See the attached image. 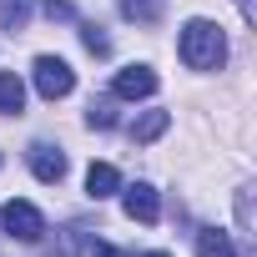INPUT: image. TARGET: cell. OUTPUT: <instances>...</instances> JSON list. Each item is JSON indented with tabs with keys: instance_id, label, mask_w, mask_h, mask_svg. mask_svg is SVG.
<instances>
[{
	"instance_id": "cell-1",
	"label": "cell",
	"mask_w": 257,
	"mask_h": 257,
	"mask_svg": "<svg viewBox=\"0 0 257 257\" xmlns=\"http://www.w3.org/2000/svg\"><path fill=\"white\" fill-rule=\"evenodd\" d=\"M182 61L192 71H222L227 61V36L212 21H187L182 26Z\"/></svg>"
},
{
	"instance_id": "cell-2",
	"label": "cell",
	"mask_w": 257,
	"mask_h": 257,
	"mask_svg": "<svg viewBox=\"0 0 257 257\" xmlns=\"http://www.w3.org/2000/svg\"><path fill=\"white\" fill-rule=\"evenodd\" d=\"M36 91L46 96V101H61V96H71L76 91V71L61 61V56H36Z\"/></svg>"
},
{
	"instance_id": "cell-3",
	"label": "cell",
	"mask_w": 257,
	"mask_h": 257,
	"mask_svg": "<svg viewBox=\"0 0 257 257\" xmlns=\"http://www.w3.org/2000/svg\"><path fill=\"white\" fill-rule=\"evenodd\" d=\"M0 222H6V232L21 237V242H41L46 237V217L31 202H6V207H0Z\"/></svg>"
},
{
	"instance_id": "cell-4",
	"label": "cell",
	"mask_w": 257,
	"mask_h": 257,
	"mask_svg": "<svg viewBox=\"0 0 257 257\" xmlns=\"http://www.w3.org/2000/svg\"><path fill=\"white\" fill-rule=\"evenodd\" d=\"M121 207H126V217H132V222H147V227L162 217V197H157V187H152V182H137V187H126Z\"/></svg>"
},
{
	"instance_id": "cell-5",
	"label": "cell",
	"mask_w": 257,
	"mask_h": 257,
	"mask_svg": "<svg viewBox=\"0 0 257 257\" xmlns=\"http://www.w3.org/2000/svg\"><path fill=\"white\" fill-rule=\"evenodd\" d=\"M26 162H31V172H36L46 187H56V182L66 177V152H61V147H51V142H36V147L26 152Z\"/></svg>"
},
{
	"instance_id": "cell-6",
	"label": "cell",
	"mask_w": 257,
	"mask_h": 257,
	"mask_svg": "<svg viewBox=\"0 0 257 257\" xmlns=\"http://www.w3.org/2000/svg\"><path fill=\"white\" fill-rule=\"evenodd\" d=\"M111 91H116L121 101H142V96L157 91V71H152V66H126V71L111 81Z\"/></svg>"
},
{
	"instance_id": "cell-7",
	"label": "cell",
	"mask_w": 257,
	"mask_h": 257,
	"mask_svg": "<svg viewBox=\"0 0 257 257\" xmlns=\"http://www.w3.org/2000/svg\"><path fill=\"white\" fill-rule=\"evenodd\" d=\"M86 192H91L96 202L116 197V192H121V172H116L111 162H91V172H86Z\"/></svg>"
},
{
	"instance_id": "cell-8",
	"label": "cell",
	"mask_w": 257,
	"mask_h": 257,
	"mask_svg": "<svg viewBox=\"0 0 257 257\" xmlns=\"http://www.w3.org/2000/svg\"><path fill=\"white\" fill-rule=\"evenodd\" d=\"M167 126H172V111H147V116H137V121H132V142H137V147H147V142H157V137L167 132Z\"/></svg>"
},
{
	"instance_id": "cell-9",
	"label": "cell",
	"mask_w": 257,
	"mask_h": 257,
	"mask_svg": "<svg viewBox=\"0 0 257 257\" xmlns=\"http://www.w3.org/2000/svg\"><path fill=\"white\" fill-rule=\"evenodd\" d=\"M197 257H237V247L222 227H202L197 232Z\"/></svg>"
},
{
	"instance_id": "cell-10",
	"label": "cell",
	"mask_w": 257,
	"mask_h": 257,
	"mask_svg": "<svg viewBox=\"0 0 257 257\" xmlns=\"http://www.w3.org/2000/svg\"><path fill=\"white\" fill-rule=\"evenodd\" d=\"M21 106H26V81H21L16 71H0V111L16 116Z\"/></svg>"
},
{
	"instance_id": "cell-11",
	"label": "cell",
	"mask_w": 257,
	"mask_h": 257,
	"mask_svg": "<svg viewBox=\"0 0 257 257\" xmlns=\"http://www.w3.org/2000/svg\"><path fill=\"white\" fill-rule=\"evenodd\" d=\"M121 16L137 26H157L162 21V0H121Z\"/></svg>"
},
{
	"instance_id": "cell-12",
	"label": "cell",
	"mask_w": 257,
	"mask_h": 257,
	"mask_svg": "<svg viewBox=\"0 0 257 257\" xmlns=\"http://www.w3.org/2000/svg\"><path fill=\"white\" fill-rule=\"evenodd\" d=\"M26 21H31L26 0H0V31H26Z\"/></svg>"
},
{
	"instance_id": "cell-13",
	"label": "cell",
	"mask_w": 257,
	"mask_h": 257,
	"mask_svg": "<svg viewBox=\"0 0 257 257\" xmlns=\"http://www.w3.org/2000/svg\"><path fill=\"white\" fill-rule=\"evenodd\" d=\"M86 121L96 126V132H111V126H116V106H111L106 96H96V101L86 106Z\"/></svg>"
},
{
	"instance_id": "cell-14",
	"label": "cell",
	"mask_w": 257,
	"mask_h": 257,
	"mask_svg": "<svg viewBox=\"0 0 257 257\" xmlns=\"http://www.w3.org/2000/svg\"><path fill=\"white\" fill-rule=\"evenodd\" d=\"M237 227H242L247 237H257V217H252V187H242V192H237Z\"/></svg>"
},
{
	"instance_id": "cell-15",
	"label": "cell",
	"mask_w": 257,
	"mask_h": 257,
	"mask_svg": "<svg viewBox=\"0 0 257 257\" xmlns=\"http://www.w3.org/2000/svg\"><path fill=\"white\" fill-rule=\"evenodd\" d=\"M81 41H86V51H91V56H111V41L101 36V26H86V31H81Z\"/></svg>"
},
{
	"instance_id": "cell-16",
	"label": "cell",
	"mask_w": 257,
	"mask_h": 257,
	"mask_svg": "<svg viewBox=\"0 0 257 257\" xmlns=\"http://www.w3.org/2000/svg\"><path fill=\"white\" fill-rule=\"evenodd\" d=\"M81 237H86L81 227H66V232H61V247H51V257H76V247H81Z\"/></svg>"
},
{
	"instance_id": "cell-17",
	"label": "cell",
	"mask_w": 257,
	"mask_h": 257,
	"mask_svg": "<svg viewBox=\"0 0 257 257\" xmlns=\"http://www.w3.org/2000/svg\"><path fill=\"white\" fill-rule=\"evenodd\" d=\"M46 16L51 21H71L76 11H71V0H46Z\"/></svg>"
},
{
	"instance_id": "cell-18",
	"label": "cell",
	"mask_w": 257,
	"mask_h": 257,
	"mask_svg": "<svg viewBox=\"0 0 257 257\" xmlns=\"http://www.w3.org/2000/svg\"><path fill=\"white\" fill-rule=\"evenodd\" d=\"M237 11H242L247 26H257V0H237Z\"/></svg>"
},
{
	"instance_id": "cell-19",
	"label": "cell",
	"mask_w": 257,
	"mask_h": 257,
	"mask_svg": "<svg viewBox=\"0 0 257 257\" xmlns=\"http://www.w3.org/2000/svg\"><path fill=\"white\" fill-rule=\"evenodd\" d=\"M96 257H126V252H121V247H106V242H101V247H96Z\"/></svg>"
},
{
	"instance_id": "cell-20",
	"label": "cell",
	"mask_w": 257,
	"mask_h": 257,
	"mask_svg": "<svg viewBox=\"0 0 257 257\" xmlns=\"http://www.w3.org/2000/svg\"><path fill=\"white\" fill-rule=\"evenodd\" d=\"M147 257H167V252H147Z\"/></svg>"
}]
</instances>
